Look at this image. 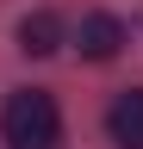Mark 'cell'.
Listing matches in <instances>:
<instances>
[{
  "label": "cell",
  "instance_id": "cell-4",
  "mask_svg": "<svg viewBox=\"0 0 143 149\" xmlns=\"http://www.w3.org/2000/svg\"><path fill=\"white\" fill-rule=\"evenodd\" d=\"M62 37H68V31H62L56 13H31V19H19V50H25V56H56Z\"/></svg>",
  "mask_w": 143,
  "mask_h": 149
},
{
  "label": "cell",
  "instance_id": "cell-2",
  "mask_svg": "<svg viewBox=\"0 0 143 149\" xmlns=\"http://www.w3.org/2000/svg\"><path fill=\"white\" fill-rule=\"evenodd\" d=\"M75 50L87 56V62H112V56L124 50V25L112 13H87L81 25H75Z\"/></svg>",
  "mask_w": 143,
  "mask_h": 149
},
{
  "label": "cell",
  "instance_id": "cell-3",
  "mask_svg": "<svg viewBox=\"0 0 143 149\" xmlns=\"http://www.w3.org/2000/svg\"><path fill=\"white\" fill-rule=\"evenodd\" d=\"M106 137L118 149H143V87H124L106 106Z\"/></svg>",
  "mask_w": 143,
  "mask_h": 149
},
{
  "label": "cell",
  "instance_id": "cell-1",
  "mask_svg": "<svg viewBox=\"0 0 143 149\" xmlns=\"http://www.w3.org/2000/svg\"><path fill=\"white\" fill-rule=\"evenodd\" d=\"M0 143L6 149H56L62 143V112L44 87H19L0 106Z\"/></svg>",
  "mask_w": 143,
  "mask_h": 149
}]
</instances>
